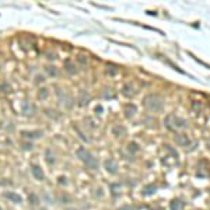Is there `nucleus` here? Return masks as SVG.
Masks as SVG:
<instances>
[{"label": "nucleus", "instance_id": "9d476101", "mask_svg": "<svg viewBox=\"0 0 210 210\" xmlns=\"http://www.w3.org/2000/svg\"><path fill=\"white\" fill-rule=\"evenodd\" d=\"M136 111H137L136 105H133V104L125 105V113H126V118H132V116L136 113Z\"/></svg>", "mask_w": 210, "mask_h": 210}, {"label": "nucleus", "instance_id": "4be33fe9", "mask_svg": "<svg viewBox=\"0 0 210 210\" xmlns=\"http://www.w3.org/2000/svg\"><path fill=\"white\" fill-rule=\"evenodd\" d=\"M119 210H136L134 207H132V206H123V207H121Z\"/></svg>", "mask_w": 210, "mask_h": 210}, {"label": "nucleus", "instance_id": "bb28decb", "mask_svg": "<svg viewBox=\"0 0 210 210\" xmlns=\"http://www.w3.org/2000/svg\"><path fill=\"white\" fill-rule=\"evenodd\" d=\"M97 112H102V107H101V105L97 107Z\"/></svg>", "mask_w": 210, "mask_h": 210}, {"label": "nucleus", "instance_id": "aec40b11", "mask_svg": "<svg viewBox=\"0 0 210 210\" xmlns=\"http://www.w3.org/2000/svg\"><path fill=\"white\" fill-rule=\"evenodd\" d=\"M164 147H165V150H167V151H168L170 154H172V156H174L175 158H178V153L175 151V150H174V148H172V147H171V146H170V144H165Z\"/></svg>", "mask_w": 210, "mask_h": 210}, {"label": "nucleus", "instance_id": "f3484780", "mask_svg": "<svg viewBox=\"0 0 210 210\" xmlns=\"http://www.w3.org/2000/svg\"><path fill=\"white\" fill-rule=\"evenodd\" d=\"M48 95H49V91L46 90V88H41V90H39V93H38V97L42 98V99H46Z\"/></svg>", "mask_w": 210, "mask_h": 210}, {"label": "nucleus", "instance_id": "1a4fd4ad", "mask_svg": "<svg viewBox=\"0 0 210 210\" xmlns=\"http://www.w3.org/2000/svg\"><path fill=\"white\" fill-rule=\"evenodd\" d=\"M122 94L126 95V97H132V95L134 94V88H133V85H132L130 83H128V84L123 85V88H122Z\"/></svg>", "mask_w": 210, "mask_h": 210}, {"label": "nucleus", "instance_id": "f8f14e48", "mask_svg": "<svg viewBox=\"0 0 210 210\" xmlns=\"http://www.w3.org/2000/svg\"><path fill=\"white\" fill-rule=\"evenodd\" d=\"M156 185H153V184H150V185H147V186H144L143 188V192L142 193L144 195V196H150V195H153L154 192H156Z\"/></svg>", "mask_w": 210, "mask_h": 210}, {"label": "nucleus", "instance_id": "9b49d317", "mask_svg": "<svg viewBox=\"0 0 210 210\" xmlns=\"http://www.w3.org/2000/svg\"><path fill=\"white\" fill-rule=\"evenodd\" d=\"M184 206H185V203H184L181 199H174V200L171 202V205H170L171 210H181Z\"/></svg>", "mask_w": 210, "mask_h": 210}, {"label": "nucleus", "instance_id": "5701e85b", "mask_svg": "<svg viewBox=\"0 0 210 210\" xmlns=\"http://www.w3.org/2000/svg\"><path fill=\"white\" fill-rule=\"evenodd\" d=\"M59 184H62V185L65 184V185H66V178H63V177H59Z\"/></svg>", "mask_w": 210, "mask_h": 210}, {"label": "nucleus", "instance_id": "4468645a", "mask_svg": "<svg viewBox=\"0 0 210 210\" xmlns=\"http://www.w3.org/2000/svg\"><path fill=\"white\" fill-rule=\"evenodd\" d=\"M45 157H46V162H48L49 165H52L55 162V156H52V150L50 148H48L45 151Z\"/></svg>", "mask_w": 210, "mask_h": 210}, {"label": "nucleus", "instance_id": "2eb2a0df", "mask_svg": "<svg viewBox=\"0 0 210 210\" xmlns=\"http://www.w3.org/2000/svg\"><path fill=\"white\" fill-rule=\"evenodd\" d=\"M46 73H48L49 76H58V70H56V67L55 66H48L46 67Z\"/></svg>", "mask_w": 210, "mask_h": 210}, {"label": "nucleus", "instance_id": "b1692460", "mask_svg": "<svg viewBox=\"0 0 210 210\" xmlns=\"http://www.w3.org/2000/svg\"><path fill=\"white\" fill-rule=\"evenodd\" d=\"M41 81H42V83H44V77H41V76H36V83H38V84H39V83H41Z\"/></svg>", "mask_w": 210, "mask_h": 210}, {"label": "nucleus", "instance_id": "f03ea898", "mask_svg": "<svg viewBox=\"0 0 210 210\" xmlns=\"http://www.w3.org/2000/svg\"><path fill=\"white\" fill-rule=\"evenodd\" d=\"M77 156H79V158H80L81 161L87 165V168L95 170L98 167V162H97V160L94 158V156H93L90 151H87L85 148H83V147L79 148V150H77Z\"/></svg>", "mask_w": 210, "mask_h": 210}, {"label": "nucleus", "instance_id": "f257e3e1", "mask_svg": "<svg viewBox=\"0 0 210 210\" xmlns=\"http://www.w3.org/2000/svg\"><path fill=\"white\" fill-rule=\"evenodd\" d=\"M144 105L147 109L153 111V112H158L161 111L162 107H164V99L160 95H156V94H150L144 98Z\"/></svg>", "mask_w": 210, "mask_h": 210}, {"label": "nucleus", "instance_id": "a211bd4d", "mask_svg": "<svg viewBox=\"0 0 210 210\" xmlns=\"http://www.w3.org/2000/svg\"><path fill=\"white\" fill-rule=\"evenodd\" d=\"M28 199H30V203H31V205H38V203H39V199H38V196L35 193H31Z\"/></svg>", "mask_w": 210, "mask_h": 210}, {"label": "nucleus", "instance_id": "412c9836", "mask_svg": "<svg viewBox=\"0 0 210 210\" xmlns=\"http://www.w3.org/2000/svg\"><path fill=\"white\" fill-rule=\"evenodd\" d=\"M9 88H10V87H9L6 83H0V90H1V91H7Z\"/></svg>", "mask_w": 210, "mask_h": 210}, {"label": "nucleus", "instance_id": "0eeeda50", "mask_svg": "<svg viewBox=\"0 0 210 210\" xmlns=\"http://www.w3.org/2000/svg\"><path fill=\"white\" fill-rule=\"evenodd\" d=\"M4 197H6V199H9V200H11L13 203H21V202H23L21 196H20V195H17V193H14V192H6V193H4Z\"/></svg>", "mask_w": 210, "mask_h": 210}, {"label": "nucleus", "instance_id": "39448f33", "mask_svg": "<svg viewBox=\"0 0 210 210\" xmlns=\"http://www.w3.org/2000/svg\"><path fill=\"white\" fill-rule=\"evenodd\" d=\"M31 172H32V175H34L35 179H38V181H44L45 174H44V171H42V168H41L39 165L32 164V165H31Z\"/></svg>", "mask_w": 210, "mask_h": 210}, {"label": "nucleus", "instance_id": "423d86ee", "mask_svg": "<svg viewBox=\"0 0 210 210\" xmlns=\"http://www.w3.org/2000/svg\"><path fill=\"white\" fill-rule=\"evenodd\" d=\"M21 134H23L24 137H27V139H38V137H41L44 133H42L41 130H32V132L24 130V132H21Z\"/></svg>", "mask_w": 210, "mask_h": 210}, {"label": "nucleus", "instance_id": "393cba45", "mask_svg": "<svg viewBox=\"0 0 210 210\" xmlns=\"http://www.w3.org/2000/svg\"><path fill=\"white\" fill-rule=\"evenodd\" d=\"M24 148L25 150H30V148H32V144H24Z\"/></svg>", "mask_w": 210, "mask_h": 210}, {"label": "nucleus", "instance_id": "a878e982", "mask_svg": "<svg viewBox=\"0 0 210 210\" xmlns=\"http://www.w3.org/2000/svg\"><path fill=\"white\" fill-rule=\"evenodd\" d=\"M79 62L84 65V63H85V59H83V56H80V58H79Z\"/></svg>", "mask_w": 210, "mask_h": 210}, {"label": "nucleus", "instance_id": "6ab92c4d", "mask_svg": "<svg viewBox=\"0 0 210 210\" xmlns=\"http://www.w3.org/2000/svg\"><path fill=\"white\" fill-rule=\"evenodd\" d=\"M88 99H90V97H88V95H85V93H83V94H81V98H80V101H79V102H80V105L83 107V105L88 104Z\"/></svg>", "mask_w": 210, "mask_h": 210}, {"label": "nucleus", "instance_id": "20e7f679", "mask_svg": "<svg viewBox=\"0 0 210 210\" xmlns=\"http://www.w3.org/2000/svg\"><path fill=\"white\" fill-rule=\"evenodd\" d=\"M104 165H105V170H107L109 174H116V172H118V164H116V161H115L113 158L105 160Z\"/></svg>", "mask_w": 210, "mask_h": 210}, {"label": "nucleus", "instance_id": "6e6552de", "mask_svg": "<svg viewBox=\"0 0 210 210\" xmlns=\"http://www.w3.org/2000/svg\"><path fill=\"white\" fill-rule=\"evenodd\" d=\"M175 142L179 146H188L191 143V140H189V137L186 134H177L175 136Z\"/></svg>", "mask_w": 210, "mask_h": 210}, {"label": "nucleus", "instance_id": "dca6fc26", "mask_svg": "<svg viewBox=\"0 0 210 210\" xmlns=\"http://www.w3.org/2000/svg\"><path fill=\"white\" fill-rule=\"evenodd\" d=\"M128 150H129V153H136V151H139V146H137V143L132 142L128 146Z\"/></svg>", "mask_w": 210, "mask_h": 210}, {"label": "nucleus", "instance_id": "ddd939ff", "mask_svg": "<svg viewBox=\"0 0 210 210\" xmlns=\"http://www.w3.org/2000/svg\"><path fill=\"white\" fill-rule=\"evenodd\" d=\"M65 67H66V70H67V72H69L70 74L76 73V66L72 63V60H69V59H67V60L65 62Z\"/></svg>", "mask_w": 210, "mask_h": 210}, {"label": "nucleus", "instance_id": "7ed1b4c3", "mask_svg": "<svg viewBox=\"0 0 210 210\" xmlns=\"http://www.w3.org/2000/svg\"><path fill=\"white\" fill-rule=\"evenodd\" d=\"M170 121H172V123H170V128L168 129H174V128H185L188 125V122L179 116H174V115H170Z\"/></svg>", "mask_w": 210, "mask_h": 210}]
</instances>
